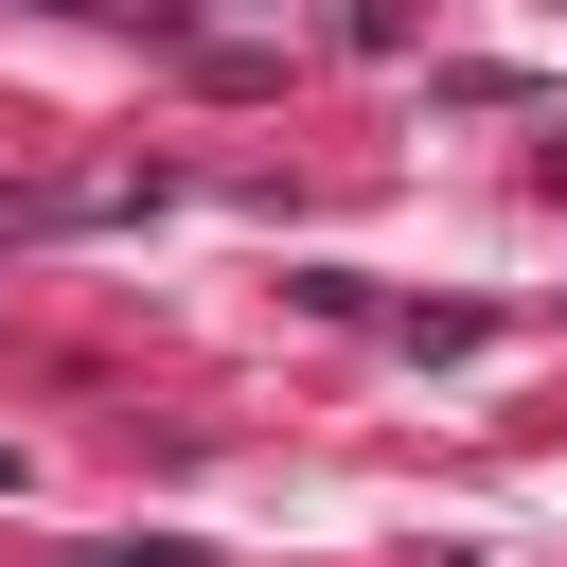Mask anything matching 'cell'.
I'll list each match as a JSON object with an SVG mask.
<instances>
[{"label": "cell", "instance_id": "obj_1", "mask_svg": "<svg viewBox=\"0 0 567 567\" xmlns=\"http://www.w3.org/2000/svg\"><path fill=\"white\" fill-rule=\"evenodd\" d=\"M89 567H195V549H159V532H142V549H89Z\"/></svg>", "mask_w": 567, "mask_h": 567}]
</instances>
